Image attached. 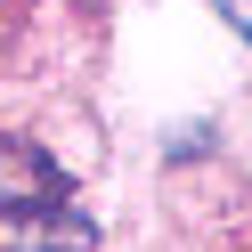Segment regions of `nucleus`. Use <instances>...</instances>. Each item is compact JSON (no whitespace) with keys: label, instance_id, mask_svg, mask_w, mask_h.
Returning <instances> with one entry per match:
<instances>
[{"label":"nucleus","instance_id":"1","mask_svg":"<svg viewBox=\"0 0 252 252\" xmlns=\"http://www.w3.org/2000/svg\"><path fill=\"white\" fill-rule=\"evenodd\" d=\"M0 236H8V252H90L98 244V228L73 203H17V212H0Z\"/></svg>","mask_w":252,"mask_h":252},{"label":"nucleus","instance_id":"2","mask_svg":"<svg viewBox=\"0 0 252 252\" xmlns=\"http://www.w3.org/2000/svg\"><path fill=\"white\" fill-rule=\"evenodd\" d=\"M17 203H73V179L33 138H8L0 147V212H17Z\"/></svg>","mask_w":252,"mask_h":252},{"label":"nucleus","instance_id":"3","mask_svg":"<svg viewBox=\"0 0 252 252\" xmlns=\"http://www.w3.org/2000/svg\"><path fill=\"white\" fill-rule=\"evenodd\" d=\"M220 17H228L236 33H252V0H220Z\"/></svg>","mask_w":252,"mask_h":252}]
</instances>
